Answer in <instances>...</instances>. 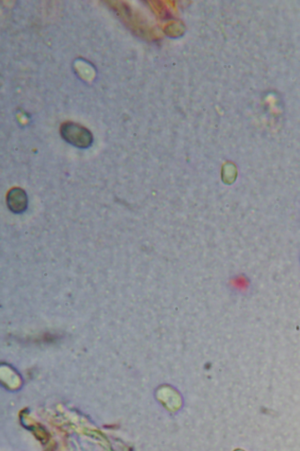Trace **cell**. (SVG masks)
<instances>
[{
	"label": "cell",
	"instance_id": "6da1fadb",
	"mask_svg": "<svg viewBox=\"0 0 300 451\" xmlns=\"http://www.w3.org/2000/svg\"><path fill=\"white\" fill-rule=\"evenodd\" d=\"M61 134L66 141L78 148H89L92 143V135L90 131L76 123L63 124Z\"/></svg>",
	"mask_w": 300,
	"mask_h": 451
}]
</instances>
